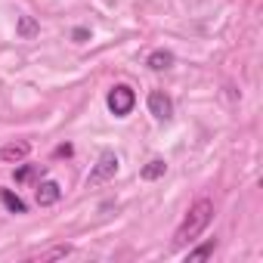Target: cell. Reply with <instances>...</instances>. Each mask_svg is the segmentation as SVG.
Returning <instances> with one entry per match:
<instances>
[{"instance_id":"obj_11","label":"cell","mask_w":263,"mask_h":263,"mask_svg":"<svg viewBox=\"0 0 263 263\" xmlns=\"http://www.w3.org/2000/svg\"><path fill=\"white\" fill-rule=\"evenodd\" d=\"M211 254H214V241H204V245H198L195 251H189V254H186V260H189V263H195V260H208Z\"/></svg>"},{"instance_id":"obj_13","label":"cell","mask_w":263,"mask_h":263,"mask_svg":"<svg viewBox=\"0 0 263 263\" xmlns=\"http://www.w3.org/2000/svg\"><path fill=\"white\" fill-rule=\"evenodd\" d=\"M31 174H34V167H22V171H16V180L25 183V180H31Z\"/></svg>"},{"instance_id":"obj_12","label":"cell","mask_w":263,"mask_h":263,"mask_svg":"<svg viewBox=\"0 0 263 263\" xmlns=\"http://www.w3.org/2000/svg\"><path fill=\"white\" fill-rule=\"evenodd\" d=\"M71 37H74L78 44H84V41L90 37V31H87V28H74V31H71Z\"/></svg>"},{"instance_id":"obj_9","label":"cell","mask_w":263,"mask_h":263,"mask_svg":"<svg viewBox=\"0 0 263 263\" xmlns=\"http://www.w3.org/2000/svg\"><path fill=\"white\" fill-rule=\"evenodd\" d=\"M164 171H167V164H164L161 158H152V161L143 167V180H158V177H164Z\"/></svg>"},{"instance_id":"obj_10","label":"cell","mask_w":263,"mask_h":263,"mask_svg":"<svg viewBox=\"0 0 263 263\" xmlns=\"http://www.w3.org/2000/svg\"><path fill=\"white\" fill-rule=\"evenodd\" d=\"M16 31H19L22 37H34V34L41 31V25H37L31 16H22V19H19V25H16Z\"/></svg>"},{"instance_id":"obj_6","label":"cell","mask_w":263,"mask_h":263,"mask_svg":"<svg viewBox=\"0 0 263 263\" xmlns=\"http://www.w3.org/2000/svg\"><path fill=\"white\" fill-rule=\"evenodd\" d=\"M28 152H31V143L19 140V143H7L4 149H0V158H4L7 164H13V161H22V158H28Z\"/></svg>"},{"instance_id":"obj_2","label":"cell","mask_w":263,"mask_h":263,"mask_svg":"<svg viewBox=\"0 0 263 263\" xmlns=\"http://www.w3.org/2000/svg\"><path fill=\"white\" fill-rule=\"evenodd\" d=\"M105 102H108V111L115 118H127L130 111H134V105H137V93H134V87H127V84H115L108 90Z\"/></svg>"},{"instance_id":"obj_4","label":"cell","mask_w":263,"mask_h":263,"mask_svg":"<svg viewBox=\"0 0 263 263\" xmlns=\"http://www.w3.org/2000/svg\"><path fill=\"white\" fill-rule=\"evenodd\" d=\"M149 111L158 118V121H171L174 118V102L164 90H152L149 93Z\"/></svg>"},{"instance_id":"obj_5","label":"cell","mask_w":263,"mask_h":263,"mask_svg":"<svg viewBox=\"0 0 263 263\" xmlns=\"http://www.w3.org/2000/svg\"><path fill=\"white\" fill-rule=\"evenodd\" d=\"M62 198V186L56 183V180H44L41 186H37V204L41 208H50V204H56Z\"/></svg>"},{"instance_id":"obj_7","label":"cell","mask_w":263,"mask_h":263,"mask_svg":"<svg viewBox=\"0 0 263 263\" xmlns=\"http://www.w3.org/2000/svg\"><path fill=\"white\" fill-rule=\"evenodd\" d=\"M146 65H149L152 71H164V68L174 65V53H171V50H155V53L146 59Z\"/></svg>"},{"instance_id":"obj_8","label":"cell","mask_w":263,"mask_h":263,"mask_svg":"<svg viewBox=\"0 0 263 263\" xmlns=\"http://www.w3.org/2000/svg\"><path fill=\"white\" fill-rule=\"evenodd\" d=\"M0 201H4L13 214H25V201H22L19 195H13L10 189H0Z\"/></svg>"},{"instance_id":"obj_3","label":"cell","mask_w":263,"mask_h":263,"mask_svg":"<svg viewBox=\"0 0 263 263\" xmlns=\"http://www.w3.org/2000/svg\"><path fill=\"white\" fill-rule=\"evenodd\" d=\"M115 174H118V155H115V152H102L99 161H96V167L90 171L87 183H90V186H99V183H105V180L115 177Z\"/></svg>"},{"instance_id":"obj_1","label":"cell","mask_w":263,"mask_h":263,"mask_svg":"<svg viewBox=\"0 0 263 263\" xmlns=\"http://www.w3.org/2000/svg\"><path fill=\"white\" fill-rule=\"evenodd\" d=\"M211 217H214V204L208 201V198H198L189 211H186V217H183V223L177 226V232H174V245H186V241H195L204 229H208V223H211Z\"/></svg>"}]
</instances>
